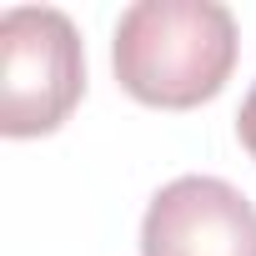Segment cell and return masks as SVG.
I'll use <instances>...</instances> for the list:
<instances>
[{
	"instance_id": "6da1fadb",
	"label": "cell",
	"mask_w": 256,
	"mask_h": 256,
	"mask_svg": "<svg viewBox=\"0 0 256 256\" xmlns=\"http://www.w3.org/2000/svg\"><path fill=\"white\" fill-rule=\"evenodd\" d=\"M110 66L141 106L191 110L236 66V16L216 0H136L116 20Z\"/></svg>"
},
{
	"instance_id": "7a4b0ae2",
	"label": "cell",
	"mask_w": 256,
	"mask_h": 256,
	"mask_svg": "<svg viewBox=\"0 0 256 256\" xmlns=\"http://www.w3.org/2000/svg\"><path fill=\"white\" fill-rule=\"evenodd\" d=\"M86 90L80 36L66 10L16 6L0 16V131L50 136Z\"/></svg>"
},
{
	"instance_id": "3957f363",
	"label": "cell",
	"mask_w": 256,
	"mask_h": 256,
	"mask_svg": "<svg viewBox=\"0 0 256 256\" xmlns=\"http://www.w3.org/2000/svg\"><path fill=\"white\" fill-rule=\"evenodd\" d=\"M141 256H256V206L221 176H176L146 206Z\"/></svg>"
},
{
	"instance_id": "277c9868",
	"label": "cell",
	"mask_w": 256,
	"mask_h": 256,
	"mask_svg": "<svg viewBox=\"0 0 256 256\" xmlns=\"http://www.w3.org/2000/svg\"><path fill=\"white\" fill-rule=\"evenodd\" d=\"M236 136H241V146H246L251 161H256V80H251V90H246V100H241V110H236Z\"/></svg>"
}]
</instances>
